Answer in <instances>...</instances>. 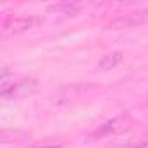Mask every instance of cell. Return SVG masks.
Masks as SVG:
<instances>
[{
    "instance_id": "cell-1",
    "label": "cell",
    "mask_w": 148,
    "mask_h": 148,
    "mask_svg": "<svg viewBox=\"0 0 148 148\" xmlns=\"http://www.w3.org/2000/svg\"><path fill=\"white\" fill-rule=\"evenodd\" d=\"M146 23H148V9H143V11H136V12H129V14L113 18L108 23V28L125 30V28H134V26H141Z\"/></svg>"
},
{
    "instance_id": "cell-2",
    "label": "cell",
    "mask_w": 148,
    "mask_h": 148,
    "mask_svg": "<svg viewBox=\"0 0 148 148\" xmlns=\"http://www.w3.org/2000/svg\"><path fill=\"white\" fill-rule=\"evenodd\" d=\"M38 23H42V19L38 18H9L2 23V35L11 37V35L23 33L26 30H32Z\"/></svg>"
},
{
    "instance_id": "cell-3",
    "label": "cell",
    "mask_w": 148,
    "mask_h": 148,
    "mask_svg": "<svg viewBox=\"0 0 148 148\" xmlns=\"http://www.w3.org/2000/svg\"><path fill=\"white\" fill-rule=\"evenodd\" d=\"M37 89H38L37 80H33V79H19L11 87V91L2 94V98L4 99H23V98H28L33 92H37Z\"/></svg>"
},
{
    "instance_id": "cell-4",
    "label": "cell",
    "mask_w": 148,
    "mask_h": 148,
    "mask_svg": "<svg viewBox=\"0 0 148 148\" xmlns=\"http://www.w3.org/2000/svg\"><path fill=\"white\" fill-rule=\"evenodd\" d=\"M127 127H129V119L115 117V119L108 120L106 124H103L96 131V136H115V134H120V132L127 131Z\"/></svg>"
},
{
    "instance_id": "cell-5",
    "label": "cell",
    "mask_w": 148,
    "mask_h": 148,
    "mask_svg": "<svg viewBox=\"0 0 148 148\" xmlns=\"http://www.w3.org/2000/svg\"><path fill=\"white\" fill-rule=\"evenodd\" d=\"M122 61H124V52H120V51L108 52V54H105V56L98 61V70H101V71L113 70V68H117Z\"/></svg>"
},
{
    "instance_id": "cell-6",
    "label": "cell",
    "mask_w": 148,
    "mask_h": 148,
    "mask_svg": "<svg viewBox=\"0 0 148 148\" xmlns=\"http://www.w3.org/2000/svg\"><path fill=\"white\" fill-rule=\"evenodd\" d=\"M145 146H146V139L138 136H131L127 139H120L108 145V148H145Z\"/></svg>"
},
{
    "instance_id": "cell-7",
    "label": "cell",
    "mask_w": 148,
    "mask_h": 148,
    "mask_svg": "<svg viewBox=\"0 0 148 148\" xmlns=\"http://www.w3.org/2000/svg\"><path fill=\"white\" fill-rule=\"evenodd\" d=\"M82 7H84L82 2H61V4L51 5L49 11L51 12H63V14H77Z\"/></svg>"
},
{
    "instance_id": "cell-8",
    "label": "cell",
    "mask_w": 148,
    "mask_h": 148,
    "mask_svg": "<svg viewBox=\"0 0 148 148\" xmlns=\"http://www.w3.org/2000/svg\"><path fill=\"white\" fill-rule=\"evenodd\" d=\"M16 84L14 73H11L9 68L2 70V77H0V94H5L7 91H11V87Z\"/></svg>"
},
{
    "instance_id": "cell-9",
    "label": "cell",
    "mask_w": 148,
    "mask_h": 148,
    "mask_svg": "<svg viewBox=\"0 0 148 148\" xmlns=\"http://www.w3.org/2000/svg\"><path fill=\"white\" fill-rule=\"evenodd\" d=\"M28 134L23 132V131H9V129H4L2 134H0V139H2L4 143H7V141H19V139H23Z\"/></svg>"
},
{
    "instance_id": "cell-10",
    "label": "cell",
    "mask_w": 148,
    "mask_h": 148,
    "mask_svg": "<svg viewBox=\"0 0 148 148\" xmlns=\"http://www.w3.org/2000/svg\"><path fill=\"white\" fill-rule=\"evenodd\" d=\"M30 148H59L56 145H45V146H30Z\"/></svg>"
}]
</instances>
